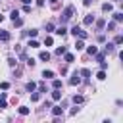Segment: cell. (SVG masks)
<instances>
[{
	"mask_svg": "<svg viewBox=\"0 0 123 123\" xmlns=\"http://www.w3.org/2000/svg\"><path fill=\"white\" fill-rule=\"evenodd\" d=\"M37 6H44V0H37Z\"/></svg>",
	"mask_w": 123,
	"mask_h": 123,
	"instance_id": "37",
	"label": "cell"
},
{
	"mask_svg": "<svg viewBox=\"0 0 123 123\" xmlns=\"http://www.w3.org/2000/svg\"><path fill=\"white\" fill-rule=\"evenodd\" d=\"M25 88H27V90H29V92H33V90H35V88H37V85H35V83H33V81H31V83H27V85H25Z\"/></svg>",
	"mask_w": 123,
	"mask_h": 123,
	"instance_id": "14",
	"label": "cell"
},
{
	"mask_svg": "<svg viewBox=\"0 0 123 123\" xmlns=\"http://www.w3.org/2000/svg\"><path fill=\"white\" fill-rule=\"evenodd\" d=\"M50 2H52V4H56V2H58V0H50Z\"/></svg>",
	"mask_w": 123,
	"mask_h": 123,
	"instance_id": "40",
	"label": "cell"
},
{
	"mask_svg": "<svg viewBox=\"0 0 123 123\" xmlns=\"http://www.w3.org/2000/svg\"><path fill=\"white\" fill-rule=\"evenodd\" d=\"M8 63H10V65H12V67H13V65H15V63H17V60H15V58H10V60H8Z\"/></svg>",
	"mask_w": 123,
	"mask_h": 123,
	"instance_id": "33",
	"label": "cell"
},
{
	"mask_svg": "<svg viewBox=\"0 0 123 123\" xmlns=\"http://www.w3.org/2000/svg\"><path fill=\"white\" fill-rule=\"evenodd\" d=\"M75 48H77V50H83V48H85V42H83V38H79V40L75 42Z\"/></svg>",
	"mask_w": 123,
	"mask_h": 123,
	"instance_id": "11",
	"label": "cell"
},
{
	"mask_svg": "<svg viewBox=\"0 0 123 123\" xmlns=\"http://www.w3.org/2000/svg\"><path fill=\"white\" fill-rule=\"evenodd\" d=\"M65 52H67L65 46H58V48H56V54H58V56H62V54H65Z\"/></svg>",
	"mask_w": 123,
	"mask_h": 123,
	"instance_id": "12",
	"label": "cell"
},
{
	"mask_svg": "<svg viewBox=\"0 0 123 123\" xmlns=\"http://www.w3.org/2000/svg\"><path fill=\"white\" fill-rule=\"evenodd\" d=\"M38 98H40V94H38V92H35V94H31V100H33V102H38Z\"/></svg>",
	"mask_w": 123,
	"mask_h": 123,
	"instance_id": "31",
	"label": "cell"
},
{
	"mask_svg": "<svg viewBox=\"0 0 123 123\" xmlns=\"http://www.w3.org/2000/svg\"><path fill=\"white\" fill-rule=\"evenodd\" d=\"M73 60H75V56H73V54H65V62H67V63H71Z\"/></svg>",
	"mask_w": 123,
	"mask_h": 123,
	"instance_id": "26",
	"label": "cell"
},
{
	"mask_svg": "<svg viewBox=\"0 0 123 123\" xmlns=\"http://www.w3.org/2000/svg\"><path fill=\"white\" fill-rule=\"evenodd\" d=\"M0 40H10V33H8V31H2V29H0Z\"/></svg>",
	"mask_w": 123,
	"mask_h": 123,
	"instance_id": "7",
	"label": "cell"
},
{
	"mask_svg": "<svg viewBox=\"0 0 123 123\" xmlns=\"http://www.w3.org/2000/svg\"><path fill=\"white\" fill-rule=\"evenodd\" d=\"M2 21H4V15H2V13H0V23H2Z\"/></svg>",
	"mask_w": 123,
	"mask_h": 123,
	"instance_id": "39",
	"label": "cell"
},
{
	"mask_svg": "<svg viewBox=\"0 0 123 123\" xmlns=\"http://www.w3.org/2000/svg\"><path fill=\"white\" fill-rule=\"evenodd\" d=\"M52 113H54V117H58V115H62V113H63V108L56 106V108H52Z\"/></svg>",
	"mask_w": 123,
	"mask_h": 123,
	"instance_id": "5",
	"label": "cell"
},
{
	"mask_svg": "<svg viewBox=\"0 0 123 123\" xmlns=\"http://www.w3.org/2000/svg\"><path fill=\"white\" fill-rule=\"evenodd\" d=\"M38 90H40V92H46V85L40 83V85H38Z\"/></svg>",
	"mask_w": 123,
	"mask_h": 123,
	"instance_id": "34",
	"label": "cell"
},
{
	"mask_svg": "<svg viewBox=\"0 0 123 123\" xmlns=\"http://www.w3.org/2000/svg\"><path fill=\"white\" fill-rule=\"evenodd\" d=\"M86 52H88L90 56H94V54L98 52V48H96V46H88V48H86Z\"/></svg>",
	"mask_w": 123,
	"mask_h": 123,
	"instance_id": "18",
	"label": "cell"
},
{
	"mask_svg": "<svg viewBox=\"0 0 123 123\" xmlns=\"http://www.w3.org/2000/svg\"><path fill=\"white\" fill-rule=\"evenodd\" d=\"M81 75H83V77L88 81V77H90V69H83V71H81Z\"/></svg>",
	"mask_w": 123,
	"mask_h": 123,
	"instance_id": "25",
	"label": "cell"
},
{
	"mask_svg": "<svg viewBox=\"0 0 123 123\" xmlns=\"http://www.w3.org/2000/svg\"><path fill=\"white\" fill-rule=\"evenodd\" d=\"M96 79H98V81H104V79H106V73H104V69H100V71L96 73Z\"/></svg>",
	"mask_w": 123,
	"mask_h": 123,
	"instance_id": "13",
	"label": "cell"
},
{
	"mask_svg": "<svg viewBox=\"0 0 123 123\" xmlns=\"http://www.w3.org/2000/svg\"><path fill=\"white\" fill-rule=\"evenodd\" d=\"M37 33H38L37 29H31V31H25V35H29V37H33V38L37 37Z\"/></svg>",
	"mask_w": 123,
	"mask_h": 123,
	"instance_id": "23",
	"label": "cell"
},
{
	"mask_svg": "<svg viewBox=\"0 0 123 123\" xmlns=\"http://www.w3.org/2000/svg\"><path fill=\"white\" fill-rule=\"evenodd\" d=\"M113 19H115V21H123V13H121V12H115V13H113Z\"/></svg>",
	"mask_w": 123,
	"mask_h": 123,
	"instance_id": "16",
	"label": "cell"
},
{
	"mask_svg": "<svg viewBox=\"0 0 123 123\" xmlns=\"http://www.w3.org/2000/svg\"><path fill=\"white\" fill-rule=\"evenodd\" d=\"M38 58H40L42 62H48V60H50V52H46V50H42V52L38 54Z\"/></svg>",
	"mask_w": 123,
	"mask_h": 123,
	"instance_id": "3",
	"label": "cell"
},
{
	"mask_svg": "<svg viewBox=\"0 0 123 123\" xmlns=\"http://www.w3.org/2000/svg\"><path fill=\"white\" fill-rule=\"evenodd\" d=\"M104 48H106V52H113V50H115V44H111V42H110V44H106Z\"/></svg>",
	"mask_w": 123,
	"mask_h": 123,
	"instance_id": "24",
	"label": "cell"
},
{
	"mask_svg": "<svg viewBox=\"0 0 123 123\" xmlns=\"http://www.w3.org/2000/svg\"><path fill=\"white\" fill-rule=\"evenodd\" d=\"M52 42H54L52 37H46V38H44V44H46V46H52Z\"/></svg>",
	"mask_w": 123,
	"mask_h": 123,
	"instance_id": "28",
	"label": "cell"
},
{
	"mask_svg": "<svg viewBox=\"0 0 123 123\" xmlns=\"http://www.w3.org/2000/svg\"><path fill=\"white\" fill-rule=\"evenodd\" d=\"M79 83H81V73L75 71V73L71 75V79H69V85H79Z\"/></svg>",
	"mask_w": 123,
	"mask_h": 123,
	"instance_id": "2",
	"label": "cell"
},
{
	"mask_svg": "<svg viewBox=\"0 0 123 123\" xmlns=\"http://www.w3.org/2000/svg\"><path fill=\"white\" fill-rule=\"evenodd\" d=\"M46 31H48V33L54 31V23H46Z\"/></svg>",
	"mask_w": 123,
	"mask_h": 123,
	"instance_id": "32",
	"label": "cell"
},
{
	"mask_svg": "<svg viewBox=\"0 0 123 123\" xmlns=\"http://www.w3.org/2000/svg\"><path fill=\"white\" fill-rule=\"evenodd\" d=\"M0 88H2V90H8V88H10V83H6V81L0 83Z\"/></svg>",
	"mask_w": 123,
	"mask_h": 123,
	"instance_id": "30",
	"label": "cell"
},
{
	"mask_svg": "<svg viewBox=\"0 0 123 123\" xmlns=\"http://www.w3.org/2000/svg\"><path fill=\"white\" fill-rule=\"evenodd\" d=\"M42 77H44V79H54V71L44 69V71H42Z\"/></svg>",
	"mask_w": 123,
	"mask_h": 123,
	"instance_id": "4",
	"label": "cell"
},
{
	"mask_svg": "<svg viewBox=\"0 0 123 123\" xmlns=\"http://www.w3.org/2000/svg\"><path fill=\"white\" fill-rule=\"evenodd\" d=\"M121 42H123V37H121V35H117V37H115V40H113V44H121Z\"/></svg>",
	"mask_w": 123,
	"mask_h": 123,
	"instance_id": "27",
	"label": "cell"
},
{
	"mask_svg": "<svg viewBox=\"0 0 123 123\" xmlns=\"http://www.w3.org/2000/svg\"><path fill=\"white\" fill-rule=\"evenodd\" d=\"M52 98H54V100H60V98H62V92H60V88H54V92H52Z\"/></svg>",
	"mask_w": 123,
	"mask_h": 123,
	"instance_id": "9",
	"label": "cell"
},
{
	"mask_svg": "<svg viewBox=\"0 0 123 123\" xmlns=\"http://www.w3.org/2000/svg\"><path fill=\"white\" fill-rule=\"evenodd\" d=\"M21 2H23V4H29V2H31V0H21Z\"/></svg>",
	"mask_w": 123,
	"mask_h": 123,
	"instance_id": "38",
	"label": "cell"
},
{
	"mask_svg": "<svg viewBox=\"0 0 123 123\" xmlns=\"http://www.w3.org/2000/svg\"><path fill=\"white\" fill-rule=\"evenodd\" d=\"M54 33H56V35H62V37H63V35L67 33V29H65V27L62 25V27H58V29H54Z\"/></svg>",
	"mask_w": 123,
	"mask_h": 123,
	"instance_id": "6",
	"label": "cell"
},
{
	"mask_svg": "<svg viewBox=\"0 0 123 123\" xmlns=\"http://www.w3.org/2000/svg\"><path fill=\"white\" fill-rule=\"evenodd\" d=\"M6 106H8V104H6V100H4V98H2V100H0V110H4V108H6Z\"/></svg>",
	"mask_w": 123,
	"mask_h": 123,
	"instance_id": "36",
	"label": "cell"
},
{
	"mask_svg": "<svg viewBox=\"0 0 123 123\" xmlns=\"http://www.w3.org/2000/svg\"><path fill=\"white\" fill-rule=\"evenodd\" d=\"M73 13H75V8H73V6H67V8L63 10V13H62V21H69V19L73 17Z\"/></svg>",
	"mask_w": 123,
	"mask_h": 123,
	"instance_id": "1",
	"label": "cell"
},
{
	"mask_svg": "<svg viewBox=\"0 0 123 123\" xmlns=\"http://www.w3.org/2000/svg\"><path fill=\"white\" fill-rule=\"evenodd\" d=\"M15 17H19V12H17V10H13V12H12V19H15Z\"/></svg>",
	"mask_w": 123,
	"mask_h": 123,
	"instance_id": "35",
	"label": "cell"
},
{
	"mask_svg": "<svg viewBox=\"0 0 123 123\" xmlns=\"http://www.w3.org/2000/svg\"><path fill=\"white\" fill-rule=\"evenodd\" d=\"M29 46H31V48H38V42L33 38V40H29Z\"/></svg>",
	"mask_w": 123,
	"mask_h": 123,
	"instance_id": "29",
	"label": "cell"
},
{
	"mask_svg": "<svg viewBox=\"0 0 123 123\" xmlns=\"http://www.w3.org/2000/svg\"><path fill=\"white\" fill-rule=\"evenodd\" d=\"M83 23H85V25H90V23H94V15H86Z\"/></svg>",
	"mask_w": 123,
	"mask_h": 123,
	"instance_id": "10",
	"label": "cell"
},
{
	"mask_svg": "<svg viewBox=\"0 0 123 123\" xmlns=\"http://www.w3.org/2000/svg\"><path fill=\"white\" fill-rule=\"evenodd\" d=\"M12 21H13V25H15V27H21V25H23L21 17H15V19H12Z\"/></svg>",
	"mask_w": 123,
	"mask_h": 123,
	"instance_id": "21",
	"label": "cell"
},
{
	"mask_svg": "<svg viewBox=\"0 0 123 123\" xmlns=\"http://www.w3.org/2000/svg\"><path fill=\"white\" fill-rule=\"evenodd\" d=\"M111 10H113V6H111L110 2H106V4L102 6V12H106V13H108V12H111Z\"/></svg>",
	"mask_w": 123,
	"mask_h": 123,
	"instance_id": "8",
	"label": "cell"
},
{
	"mask_svg": "<svg viewBox=\"0 0 123 123\" xmlns=\"http://www.w3.org/2000/svg\"><path fill=\"white\" fill-rule=\"evenodd\" d=\"M117 2H121V0H117Z\"/></svg>",
	"mask_w": 123,
	"mask_h": 123,
	"instance_id": "41",
	"label": "cell"
},
{
	"mask_svg": "<svg viewBox=\"0 0 123 123\" xmlns=\"http://www.w3.org/2000/svg\"><path fill=\"white\" fill-rule=\"evenodd\" d=\"M79 33H81V27H79V25H75V27L71 29V35H75V37H79Z\"/></svg>",
	"mask_w": 123,
	"mask_h": 123,
	"instance_id": "17",
	"label": "cell"
},
{
	"mask_svg": "<svg viewBox=\"0 0 123 123\" xmlns=\"http://www.w3.org/2000/svg\"><path fill=\"white\" fill-rule=\"evenodd\" d=\"M104 25H106V19H98V21H96V27H98V29H104Z\"/></svg>",
	"mask_w": 123,
	"mask_h": 123,
	"instance_id": "22",
	"label": "cell"
},
{
	"mask_svg": "<svg viewBox=\"0 0 123 123\" xmlns=\"http://www.w3.org/2000/svg\"><path fill=\"white\" fill-rule=\"evenodd\" d=\"M19 113H21V115H27V113H29V108H27V106H19Z\"/></svg>",
	"mask_w": 123,
	"mask_h": 123,
	"instance_id": "20",
	"label": "cell"
},
{
	"mask_svg": "<svg viewBox=\"0 0 123 123\" xmlns=\"http://www.w3.org/2000/svg\"><path fill=\"white\" fill-rule=\"evenodd\" d=\"M73 102H75V104H83V102H85V98H83L81 94H79V96L75 94V96H73Z\"/></svg>",
	"mask_w": 123,
	"mask_h": 123,
	"instance_id": "15",
	"label": "cell"
},
{
	"mask_svg": "<svg viewBox=\"0 0 123 123\" xmlns=\"http://www.w3.org/2000/svg\"><path fill=\"white\" fill-rule=\"evenodd\" d=\"M52 86H54V88H62V81H60V79H54V81H52Z\"/></svg>",
	"mask_w": 123,
	"mask_h": 123,
	"instance_id": "19",
	"label": "cell"
}]
</instances>
